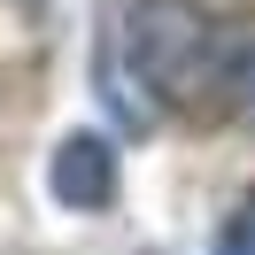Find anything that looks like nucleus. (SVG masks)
Here are the masks:
<instances>
[{
    "label": "nucleus",
    "instance_id": "1",
    "mask_svg": "<svg viewBox=\"0 0 255 255\" xmlns=\"http://www.w3.org/2000/svg\"><path fill=\"white\" fill-rule=\"evenodd\" d=\"M217 16L201 0H124L116 23V70L155 101H193L217 93Z\"/></svg>",
    "mask_w": 255,
    "mask_h": 255
},
{
    "label": "nucleus",
    "instance_id": "2",
    "mask_svg": "<svg viewBox=\"0 0 255 255\" xmlns=\"http://www.w3.org/2000/svg\"><path fill=\"white\" fill-rule=\"evenodd\" d=\"M47 186L62 209H109L116 201V147L101 131H70L47 162Z\"/></svg>",
    "mask_w": 255,
    "mask_h": 255
},
{
    "label": "nucleus",
    "instance_id": "3",
    "mask_svg": "<svg viewBox=\"0 0 255 255\" xmlns=\"http://www.w3.org/2000/svg\"><path fill=\"white\" fill-rule=\"evenodd\" d=\"M217 93H224L232 116L255 124V23H232V31H224V47H217Z\"/></svg>",
    "mask_w": 255,
    "mask_h": 255
},
{
    "label": "nucleus",
    "instance_id": "4",
    "mask_svg": "<svg viewBox=\"0 0 255 255\" xmlns=\"http://www.w3.org/2000/svg\"><path fill=\"white\" fill-rule=\"evenodd\" d=\"M217 255H255V193L224 217V232H217Z\"/></svg>",
    "mask_w": 255,
    "mask_h": 255
}]
</instances>
